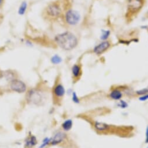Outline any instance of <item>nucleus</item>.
Masks as SVG:
<instances>
[{
  "label": "nucleus",
  "instance_id": "nucleus-1",
  "mask_svg": "<svg viewBox=\"0 0 148 148\" xmlns=\"http://www.w3.org/2000/svg\"><path fill=\"white\" fill-rule=\"evenodd\" d=\"M77 118L83 120L89 124L92 131L99 136L131 139L137 133V129L134 125L115 124L99 121L87 113L80 114L77 116Z\"/></svg>",
  "mask_w": 148,
  "mask_h": 148
},
{
  "label": "nucleus",
  "instance_id": "nucleus-2",
  "mask_svg": "<svg viewBox=\"0 0 148 148\" xmlns=\"http://www.w3.org/2000/svg\"><path fill=\"white\" fill-rule=\"evenodd\" d=\"M64 12L63 0H54L48 3L42 12V17L47 23L61 20Z\"/></svg>",
  "mask_w": 148,
  "mask_h": 148
},
{
  "label": "nucleus",
  "instance_id": "nucleus-3",
  "mask_svg": "<svg viewBox=\"0 0 148 148\" xmlns=\"http://www.w3.org/2000/svg\"><path fill=\"white\" fill-rule=\"evenodd\" d=\"M54 42L56 46L65 51H71L75 49L78 44L77 37L69 31L64 32L55 36Z\"/></svg>",
  "mask_w": 148,
  "mask_h": 148
},
{
  "label": "nucleus",
  "instance_id": "nucleus-4",
  "mask_svg": "<svg viewBox=\"0 0 148 148\" xmlns=\"http://www.w3.org/2000/svg\"><path fill=\"white\" fill-rule=\"evenodd\" d=\"M134 91L127 85H114L110 87L106 98L112 101H119L124 98H131Z\"/></svg>",
  "mask_w": 148,
  "mask_h": 148
},
{
  "label": "nucleus",
  "instance_id": "nucleus-5",
  "mask_svg": "<svg viewBox=\"0 0 148 148\" xmlns=\"http://www.w3.org/2000/svg\"><path fill=\"white\" fill-rule=\"evenodd\" d=\"M50 146H59L63 148H78V145L65 131H58L50 138Z\"/></svg>",
  "mask_w": 148,
  "mask_h": 148
},
{
  "label": "nucleus",
  "instance_id": "nucleus-6",
  "mask_svg": "<svg viewBox=\"0 0 148 148\" xmlns=\"http://www.w3.org/2000/svg\"><path fill=\"white\" fill-rule=\"evenodd\" d=\"M51 94L53 104L57 106H61L65 95V89L62 82L61 74H58L55 78V81L51 89Z\"/></svg>",
  "mask_w": 148,
  "mask_h": 148
},
{
  "label": "nucleus",
  "instance_id": "nucleus-7",
  "mask_svg": "<svg viewBox=\"0 0 148 148\" xmlns=\"http://www.w3.org/2000/svg\"><path fill=\"white\" fill-rule=\"evenodd\" d=\"M145 2V0H128L125 15L127 23H131L137 16Z\"/></svg>",
  "mask_w": 148,
  "mask_h": 148
},
{
  "label": "nucleus",
  "instance_id": "nucleus-8",
  "mask_svg": "<svg viewBox=\"0 0 148 148\" xmlns=\"http://www.w3.org/2000/svg\"><path fill=\"white\" fill-rule=\"evenodd\" d=\"M45 97L43 92L39 88H33L29 90L26 95L27 101L36 106L42 105L44 103Z\"/></svg>",
  "mask_w": 148,
  "mask_h": 148
},
{
  "label": "nucleus",
  "instance_id": "nucleus-9",
  "mask_svg": "<svg viewBox=\"0 0 148 148\" xmlns=\"http://www.w3.org/2000/svg\"><path fill=\"white\" fill-rule=\"evenodd\" d=\"M83 75V65L80 60L74 64L71 68V77L72 83L76 84L81 79Z\"/></svg>",
  "mask_w": 148,
  "mask_h": 148
},
{
  "label": "nucleus",
  "instance_id": "nucleus-10",
  "mask_svg": "<svg viewBox=\"0 0 148 148\" xmlns=\"http://www.w3.org/2000/svg\"><path fill=\"white\" fill-rule=\"evenodd\" d=\"M7 88L10 89L11 91L18 93H22L26 91L27 87L26 84L17 78L13 79L9 83Z\"/></svg>",
  "mask_w": 148,
  "mask_h": 148
},
{
  "label": "nucleus",
  "instance_id": "nucleus-11",
  "mask_svg": "<svg viewBox=\"0 0 148 148\" xmlns=\"http://www.w3.org/2000/svg\"><path fill=\"white\" fill-rule=\"evenodd\" d=\"M111 47H112V43L110 41L106 40L103 42L95 47L94 53L97 56H100L108 51Z\"/></svg>",
  "mask_w": 148,
  "mask_h": 148
},
{
  "label": "nucleus",
  "instance_id": "nucleus-12",
  "mask_svg": "<svg viewBox=\"0 0 148 148\" xmlns=\"http://www.w3.org/2000/svg\"><path fill=\"white\" fill-rule=\"evenodd\" d=\"M37 144H38L37 138L35 136L30 133L25 139L24 148H34Z\"/></svg>",
  "mask_w": 148,
  "mask_h": 148
},
{
  "label": "nucleus",
  "instance_id": "nucleus-13",
  "mask_svg": "<svg viewBox=\"0 0 148 148\" xmlns=\"http://www.w3.org/2000/svg\"><path fill=\"white\" fill-rule=\"evenodd\" d=\"M27 8V3L26 1H23L19 7L18 14L21 15H23L26 12Z\"/></svg>",
  "mask_w": 148,
  "mask_h": 148
},
{
  "label": "nucleus",
  "instance_id": "nucleus-14",
  "mask_svg": "<svg viewBox=\"0 0 148 148\" xmlns=\"http://www.w3.org/2000/svg\"><path fill=\"white\" fill-rule=\"evenodd\" d=\"M72 127V122L71 120H66L64 122V123L62 124V128L64 131H68L71 130V128Z\"/></svg>",
  "mask_w": 148,
  "mask_h": 148
},
{
  "label": "nucleus",
  "instance_id": "nucleus-15",
  "mask_svg": "<svg viewBox=\"0 0 148 148\" xmlns=\"http://www.w3.org/2000/svg\"><path fill=\"white\" fill-rule=\"evenodd\" d=\"M51 61L53 64H58L61 62V58L58 55H55L54 56H53L51 58Z\"/></svg>",
  "mask_w": 148,
  "mask_h": 148
},
{
  "label": "nucleus",
  "instance_id": "nucleus-16",
  "mask_svg": "<svg viewBox=\"0 0 148 148\" xmlns=\"http://www.w3.org/2000/svg\"><path fill=\"white\" fill-rule=\"evenodd\" d=\"M5 0H0V10H2L4 7Z\"/></svg>",
  "mask_w": 148,
  "mask_h": 148
}]
</instances>
